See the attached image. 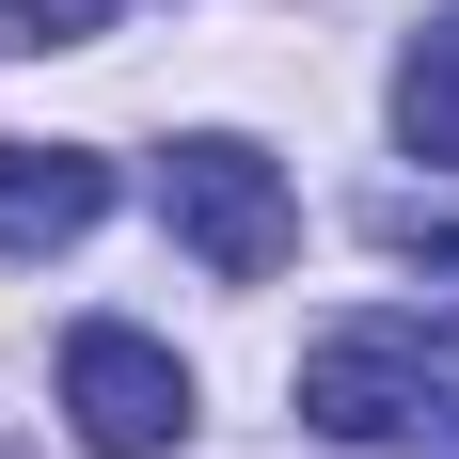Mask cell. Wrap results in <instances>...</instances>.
<instances>
[{
	"label": "cell",
	"instance_id": "cell-1",
	"mask_svg": "<svg viewBox=\"0 0 459 459\" xmlns=\"http://www.w3.org/2000/svg\"><path fill=\"white\" fill-rule=\"evenodd\" d=\"M301 428L380 459H459V349L428 317H333L301 349Z\"/></svg>",
	"mask_w": 459,
	"mask_h": 459
},
{
	"label": "cell",
	"instance_id": "cell-2",
	"mask_svg": "<svg viewBox=\"0 0 459 459\" xmlns=\"http://www.w3.org/2000/svg\"><path fill=\"white\" fill-rule=\"evenodd\" d=\"M159 222L190 238V270H222V285H270L285 254H301V206H285V175L238 127H190L175 159H159Z\"/></svg>",
	"mask_w": 459,
	"mask_h": 459
},
{
	"label": "cell",
	"instance_id": "cell-3",
	"mask_svg": "<svg viewBox=\"0 0 459 459\" xmlns=\"http://www.w3.org/2000/svg\"><path fill=\"white\" fill-rule=\"evenodd\" d=\"M64 428H80V459H175L190 444V365L127 317H80L64 333Z\"/></svg>",
	"mask_w": 459,
	"mask_h": 459
},
{
	"label": "cell",
	"instance_id": "cell-4",
	"mask_svg": "<svg viewBox=\"0 0 459 459\" xmlns=\"http://www.w3.org/2000/svg\"><path fill=\"white\" fill-rule=\"evenodd\" d=\"M95 222H111L95 143H0V254H80Z\"/></svg>",
	"mask_w": 459,
	"mask_h": 459
},
{
	"label": "cell",
	"instance_id": "cell-5",
	"mask_svg": "<svg viewBox=\"0 0 459 459\" xmlns=\"http://www.w3.org/2000/svg\"><path fill=\"white\" fill-rule=\"evenodd\" d=\"M396 143L459 175V16H428V32L396 48Z\"/></svg>",
	"mask_w": 459,
	"mask_h": 459
},
{
	"label": "cell",
	"instance_id": "cell-6",
	"mask_svg": "<svg viewBox=\"0 0 459 459\" xmlns=\"http://www.w3.org/2000/svg\"><path fill=\"white\" fill-rule=\"evenodd\" d=\"M111 32V0H0V48L32 64V48H95Z\"/></svg>",
	"mask_w": 459,
	"mask_h": 459
}]
</instances>
